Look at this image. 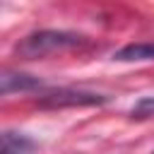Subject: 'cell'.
I'll list each match as a JSON object with an SVG mask.
<instances>
[{
	"instance_id": "cell-1",
	"label": "cell",
	"mask_w": 154,
	"mask_h": 154,
	"mask_svg": "<svg viewBox=\"0 0 154 154\" xmlns=\"http://www.w3.org/2000/svg\"><path fill=\"white\" fill-rule=\"evenodd\" d=\"M87 43V36L75 31H58V29H41L29 36H24L14 46V55L22 60H38L55 53H65L72 48H79Z\"/></svg>"
},
{
	"instance_id": "cell-2",
	"label": "cell",
	"mask_w": 154,
	"mask_h": 154,
	"mask_svg": "<svg viewBox=\"0 0 154 154\" xmlns=\"http://www.w3.org/2000/svg\"><path fill=\"white\" fill-rule=\"evenodd\" d=\"M106 96L94 94V91H79V89H58L48 91L38 99V106L43 108H67V106H99L103 103Z\"/></svg>"
},
{
	"instance_id": "cell-3",
	"label": "cell",
	"mask_w": 154,
	"mask_h": 154,
	"mask_svg": "<svg viewBox=\"0 0 154 154\" xmlns=\"http://www.w3.org/2000/svg\"><path fill=\"white\" fill-rule=\"evenodd\" d=\"M41 84H43V82H41L38 77L26 75V72H12V70H5L2 77H0V91H2V96H10V94H14V91H19V94H24V91H34V89H38Z\"/></svg>"
},
{
	"instance_id": "cell-4",
	"label": "cell",
	"mask_w": 154,
	"mask_h": 154,
	"mask_svg": "<svg viewBox=\"0 0 154 154\" xmlns=\"http://www.w3.org/2000/svg\"><path fill=\"white\" fill-rule=\"evenodd\" d=\"M2 144H0V154H31L36 149V142L31 137H26L24 132H14V130H5L2 132Z\"/></svg>"
},
{
	"instance_id": "cell-5",
	"label": "cell",
	"mask_w": 154,
	"mask_h": 154,
	"mask_svg": "<svg viewBox=\"0 0 154 154\" xmlns=\"http://www.w3.org/2000/svg\"><path fill=\"white\" fill-rule=\"evenodd\" d=\"M113 60L118 63H144L154 60V43H128L120 51L113 53Z\"/></svg>"
},
{
	"instance_id": "cell-6",
	"label": "cell",
	"mask_w": 154,
	"mask_h": 154,
	"mask_svg": "<svg viewBox=\"0 0 154 154\" xmlns=\"http://www.w3.org/2000/svg\"><path fill=\"white\" fill-rule=\"evenodd\" d=\"M154 116V96H144L132 106V118H149Z\"/></svg>"
},
{
	"instance_id": "cell-7",
	"label": "cell",
	"mask_w": 154,
	"mask_h": 154,
	"mask_svg": "<svg viewBox=\"0 0 154 154\" xmlns=\"http://www.w3.org/2000/svg\"><path fill=\"white\" fill-rule=\"evenodd\" d=\"M152 154H154V152H152Z\"/></svg>"
}]
</instances>
